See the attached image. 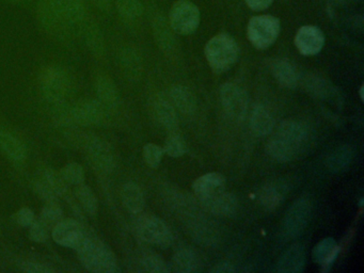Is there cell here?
<instances>
[{
	"label": "cell",
	"mask_w": 364,
	"mask_h": 273,
	"mask_svg": "<svg viewBox=\"0 0 364 273\" xmlns=\"http://www.w3.org/2000/svg\"><path fill=\"white\" fill-rule=\"evenodd\" d=\"M312 134L306 124L287 120L279 125L266 146L268 154L275 160L287 163L294 160L309 150Z\"/></svg>",
	"instance_id": "obj_1"
},
{
	"label": "cell",
	"mask_w": 364,
	"mask_h": 273,
	"mask_svg": "<svg viewBox=\"0 0 364 273\" xmlns=\"http://www.w3.org/2000/svg\"><path fill=\"white\" fill-rule=\"evenodd\" d=\"M76 252L82 266L91 272L113 273L118 270L117 258L113 252L89 234Z\"/></svg>",
	"instance_id": "obj_2"
},
{
	"label": "cell",
	"mask_w": 364,
	"mask_h": 273,
	"mask_svg": "<svg viewBox=\"0 0 364 273\" xmlns=\"http://www.w3.org/2000/svg\"><path fill=\"white\" fill-rule=\"evenodd\" d=\"M239 56V44L227 33H219L206 43V60L208 65L216 73L229 71L237 63Z\"/></svg>",
	"instance_id": "obj_3"
},
{
	"label": "cell",
	"mask_w": 364,
	"mask_h": 273,
	"mask_svg": "<svg viewBox=\"0 0 364 273\" xmlns=\"http://www.w3.org/2000/svg\"><path fill=\"white\" fill-rule=\"evenodd\" d=\"M280 30L278 18L272 15H258L248 23L247 37L254 47L266 49L276 42Z\"/></svg>",
	"instance_id": "obj_4"
},
{
	"label": "cell",
	"mask_w": 364,
	"mask_h": 273,
	"mask_svg": "<svg viewBox=\"0 0 364 273\" xmlns=\"http://www.w3.org/2000/svg\"><path fill=\"white\" fill-rule=\"evenodd\" d=\"M171 28L182 36L192 34L200 25L199 8L189 0H179L171 8L169 15Z\"/></svg>",
	"instance_id": "obj_5"
},
{
	"label": "cell",
	"mask_w": 364,
	"mask_h": 273,
	"mask_svg": "<svg viewBox=\"0 0 364 273\" xmlns=\"http://www.w3.org/2000/svg\"><path fill=\"white\" fill-rule=\"evenodd\" d=\"M136 231L142 241L161 248L172 245V231L161 219L157 217H142L136 222Z\"/></svg>",
	"instance_id": "obj_6"
},
{
	"label": "cell",
	"mask_w": 364,
	"mask_h": 273,
	"mask_svg": "<svg viewBox=\"0 0 364 273\" xmlns=\"http://www.w3.org/2000/svg\"><path fill=\"white\" fill-rule=\"evenodd\" d=\"M40 84L47 99L59 101L65 97L69 91V75L61 66H49L41 74Z\"/></svg>",
	"instance_id": "obj_7"
},
{
	"label": "cell",
	"mask_w": 364,
	"mask_h": 273,
	"mask_svg": "<svg viewBox=\"0 0 364 273\" xmlns=\"http://www.w3.org/2000/svg\"><path fill=\"white\" fill-rule=\"evenodd\" d=\"M221 105L230 118L241 121L246 117L248 110V96L245 91L233 84L225 82L219 90Z\"/></svg>",
	"instance_id": "obj_8"
},
{
	"label": "cell",
	"mask_w": 364,
	"mask_h": 273,
	"mask_svg": "<svg viewBox=\"0 0 364 273\" xmlns=\"http://www.w3.org/2000/svg\"><path fill=\"white\" fill-rule=\"evenodd\" d=\"M51 236L54 241L58 245L76 251L84 243L88 236V231L77 221L63 219L61 222L53 227Z\"/></svg>",
	"instance_id": "obj_9"
},
{
	"label": "cell",
	"mask_w": 364,
	"mask_h": 273,
	"mask_svg": "<svg viewBox=\"0 0 364 273\" xmlns=\"http://www.w3.org/2000/svg\"><path fill=\"white\" fill-rule=\"evenodd\" d=\"M311 203L301 198L291 205L283 220V231L287 237H297L307 227L311 218Z\"/></svg>",
	"instance_id": "obj_10"
},
{
	"label": "cell",
	"mask_w": 364,
	"mask_h": 273,
	"mask_svg": "<svg viewBox=\"0 0 364 273\" xmlns=\"http://www.w3.org/2000/svg\"><path fill=\"white\" fill-rule=\"evenodd\" d=\"M324 44V32L318 27L307 25L298 29L296 33L295 46L301 55H318Z\"/></svg>",
	"instance_id": "obj_11"
},
{
	"label": "cell",
	"mask_w": 364,
	"mask_h": 273,
	"mask_svg": "<svg viewBox=\"0 0 364 273\" xmlns=\"http://www.w3.org/2000/svg\"><path fill=\"white\" fill-rule=\"evenodd\" d=\"M192 188L199 201L203 203L225 191V179L219 173H208L199 177Z\"/></svg>",
	"instance_id": "obj_12"
},
{
	"label": "cell",
	"mask_w": 364,
	"mask_h": 273,
	"mask_svg": "<svg viewBox=\"0 0 364 273\" xmlns=\"http://www.w3.org/2000/svg\"><path fill=\"white\" fill-rule=\"evenodd\" d=\"M74 121L82 126L97 125L104 118V106L99 101H80L72 111Z\"/></svg>",
	"instance_id": "obj_13"
},
{
	"label": "cell",
	"mask_w": 364,
	"mask_h": 273,
	"mask_svg": "<svg viewBox=\"0 0 364 273\" xmlns=\"http://www.w3.org/2000/svg\"><path fill=\"white\" fill-rule=\"evenodd\" d=\"M88 153L91 163L101 172H111L115 163L113 151L108 144L99 138L91 140L88 144Z\"/></svg>",
	"instance_id": "obj_14"
},
{
	"label": "cell",
	"mask_w": 364,
	"mask_h": 273,
	"mask_svg": "<svg viewBox=\"0 0 364 273\" xmlns=\"http://www.w3.org/2000/svg\"><path fill=\"white\" fill-rule=\"evenodd\" d=\"M204 208L220 217H232L237 214L239 210V201L234 194L229 193V192H221L218 196L210 198L202 203Z\"/></svg>",
	"instance_id": "obj_15"
},
{
	"label": "cell",
	"mask_w": 364,
	"mask_h": 273,
	"mask_svg": "<svg viewBox=\"0 0 364 273\" xmlns=\"http://www.w3.org/2000/svg\"><path fill=\"white\" fill-rule=\"evenodd\" d=\"M272 73L276 82L283 88H296L299 82L295 65L287 59H277L272 62Z\"/></svg>",
	"instance_id": "obj_16"
},
{
	"label": "cell",
	"mask_w": 364,
	"mask_h": 273,
	"mask_svg": "<svg viewBox=\"0 0 364 273\" xmlns=\"http://www.w3.org/2000/svg\"><path fill=\"white\" fill-rule=\"evenodd\" d=\"M305 250L301 246L294 245L284 252L278 262V271L283 273H296L305 266Z\"/></svg>",
	"instance_id": "obj_17"
},
{
	"label": "cell",
	"mask_w": 364,
	"mask_h": 273,
	"mask_svg": "<svg viewBox=\"0 0 364 273\" xmlns=\"http://www.w3.org/2000/svg\"><path fill=\"white\" fill-rule=\"evenodd\" d=\"M121 200L124 208L130 214H140L146 205L144 192L135 183L124 184L121 190Z\"/></svg>",
	"instance_id": "obj_18"
},
{
	"label": "cell",
	"mask_w": 364,
	"mask_h": 273,
	"mask_svg": "<svg viewBox=\"0 0 364 273\" xmlns=\"http://www.w3.org/2000/svg\"><path fill=\"white\" fill-rule=\"evenodd\" d=\"M0 151L15 163H22L26 159L27 152L24 144L6 130H0Z\"/></svg>",
	"instance_id": "obj_19"
},
{
	"label": "cell",
	"mask_w": 364,
	"mask_h": 273,
	"mask_svg": "<svg viewBox=\"0 0 364 273\" xmlns=\"http://www.w3.org/2000/svg\"><path fill=\"white\" fill-rule=\"evenodd\" d=\"M250 125L258 136H268L275 128V119L272 113L263 105H256L251 113Z\"/></svg>",
	"instance_id": "obj_20"
},
{
	"label": "cell",
	"mask_w": 364,
	"mask_h": 273,
	"mask_svg": "<svg viewBox=\"0 0 364 273\" xmlns=\"http://www.w3.org/2000/svg\"><path fill=\"white\" fill-rule=\"evenodd\" d=\"M287 193V186L283 183H270L261 189L260 202L268 210H276L283 202Z\"/></svg>",
	"instance_id": "obj_21"
},
{
	"label": "cell",
	"mask_w": 364,
	"mask_h": 273,
	"mask_svg": "<svg viewBox=\"0 0 364 273\" xmlns=\"http://www.w3.org/2000/svg\"><path fill=\"white\" fill-rule=\"evenodd\" d=\"M202 262L199 256L189 249H182L173 256L171 271L177 272H196L201 269Z\"/></svg>",
	"instance_id": "obj_22"
},
{
	"label": "cell",
	"mask_w": 364,
	"mask_h": 273,
	"mask_svg": "<svg viewBox=\"0 0 364 273\" xmlns=\"http://www.w3.org/2000/svg\"><path fill=\"white\" fill-rule=\"evenodd\" d=\"M171 101L175 106L184 115H192L196 111V101L194 93L183 86L171 89Z\"/></svg>",
	"instance_id": "obj_23"
},
{
	"label": "cell",
	"mask_w": 364,
	"mask_h": 273,
	"mask_svg": "<svg viewBox=\"0 0 364 273\" xmlns=\"http://www.w3.org/2000/svg\"><path fill=\"white\" fill-rule=\"evenodd\" d=\"M338 253L339 247L334 238H326L314 248L313 258L318 264L328 266L334 262Z\"/></svg>",
	"instance_id": "obj_24"
},
{
	"label": "cell",
	"mask_w": 364,
	"mask_h": 273,
	"mask_svg": "<svg viewBox=\"0 0 364 273\" xmlns=\"http://www.w3.org/2000/svg\"><path fill=\"white\" fill-rule=\"evenodd\" d=\"M76 198H77L80 208L88 216H96L97 212H99V201H97L94 191L89 186L84 185V184L76 186Z\"/></svg>",
	"instance_id": "obj_25"
},
{
	"label": "cell",
	"mask_w": 364,
	"mask_h": 273,
	"mask_svg": "<svg viewBox=\"0 0 364 273\" xmlns=\"http://www.w3.org/2000/svg\"><path fill=\"white\" fill-rule=\"evenodd\" d=\"M96 92L99 101L103 106L111 107L117 104L118 92L115 84L107 77H101L96 82Z\"/></svg>",
	"instance_id": "obj_26"
},
{
	"label": "cell",
	"mask_w": 364,
	"mask_h": 273,
	"mask_svg": "<svg viewBox=\"0 0 364 273\" xmlns=\"http://www.w3.org/2000/svg\"><path fill=\"white\" fill-rule=\"evenodd\" d=\"M154 113L159 123L165 128L172 129L177 125V113H175V107L169 101H163V99L156 101Z\"/></svg>",
	"instance_id": "obj_27"
},
{
	"label": "cell",
	"mask_w": 364,
	"mask_h": 273,
	"mask_svg": "<svg viewBox=\"0 0 364 273\" xmlns=\"http://www.w3.org/2000/svg\"><path fill=\"white\" fill-rule=\"evenodd\" d=\"M38 15L41 24L47 29V30L56 31L61 28L60 25L63 24L65 20L58 15L51 6L47 4L46 0H40L38 5Z\"/></svg>",
	"instance_id": "obj_28"
},
{
	"label": "cell",
	"mask_w": 364,
	"mask_h": 273,
	"mask_svg": "<svg viewBox=\"0 0 364 273\" xmlns=\"http://www.w3.org/2000/svg\"><path fill=\"white\" fill-rule=\"evenodd\" d=\"M64 219L63 210L57 203H46L41 210L39 220L44 223L49 229H53L55 225L61 222Z\"/></svg>",
	"instance_id": "obj_29"
},
{
	"label": "cell",
	"mask_w": 364,
	"mask_h": 273,
	"mask_svg": "<svg viewBox=\"0 0 364 273\" xmlns=\"http://www.w3.org/2000/svg\"><path fill=\"white\" fill-rule=\"evenodd\" d=\"M351 161V152L349 146H341L329 155L327 165H328L329 169L332 170L334 172H339L341 170L345 169Z\"/></svg>",
	"instance_id": "obj_30"
},
{
	"label": "cell",
	"mask_w": 364,
	"mask_h": 273,
	"mask_svg": "<svg viewBox=\"0 0 364 273\" xmlns=\"http://www.w3.org/2000/svg\"><path fill=\"white\" fill-rule=\"evenodd\" d=\"M63 18L65 22L75 24L82 22L86 18L84 0H65Z\"/></svg>",
	"instance_id": "obj_31"
},
{
	"label": "cell",
	"mask_w": 364,
	"mask_h": 273,
	"mask_svg": "<svg viewBox=\"0 0 364 273\" xmlns=\"http://www.w3.org/2000/svg\"><path fill=\"white\" fill-rule=\"evenodd\" d=\"M139 270L146 272L165 273L170 272L171 267L168 262L158 255H146L140 260Z\"/></svg>",
	"instance_id": "obj_32"
},
{
	"label": "cell",
	"mask_w": 364,
	"mask_h": 273,
	"mask_svg": "<svg viewBox=\"0 0 364 273\" xmlns=\"http://www.w3.org/2000/svg\"><path fill=\"white\" fill-rule=\"evenodd\" d=\"M118 12L126 20H135L144 13V6L139 0H117Z\"/></svg>",
	"instance_id": "obj_33"
},
{
	"label": "cell",
	"mask_w": 364,
	"mask_h": 273,
	"mask_svg": "<svg viewBox=\"0 0 364 273\" xmlns=\"http://www.w3.org/2000/svg\"><path fill=\"white\" fill-rule=\"evenodd\" d=\"M62 179L65 181L68 185L78 186L84 184V172L80 163H66L61 171H60Z\"/></svg>",
	"instance_id": "obj_34"
},
{
	"label": "cell",
	"mask_w": 364,
	"mask_h": 273,
	"mask_svg": "<svg viewBox=\"0 0 364 273\" xmlns=\"http://www.w3.org/2000/svg\"><path fill=\"white\" fill-rule=\"evenodd\" d=\"M42 179L47 184V186L55 192L58 198L65 196L66 192H68V184L62 179L61 174L56 172L54 170H45V172L43 173Z\"/></svg>",
	"instance_id": "obj_35"
},
{
	"label": "cell",
	"mask_w": 364,
	"mask_h": 273,
	"mask_svg": "<svg viewBox=\"0 0 364 273\" xmlns=\"http://www.w3.org/2000/svg\"><path fill=\"white\" fill-rule=\"evenodd\" d=\"M303 87L307 92L314 97H325L329 93V84H327L326 80L318 76H308Z\"/></svg>",
	"instance_id": "obj_36"
},
{
	"label": "cell",
	"mask_w": 364,
	"mask_h": 273,
	"mask_svg": "<svg viewBox=\"0 0 364 273\" xmlns=\"http://www.w3.org/2000/svg\"><path fill=\"white\" fill-rule=\"evenodd\" d=\"M86 39L87 43H88L89 47L91 51L95 53V55H99L102 53L103 49V40L99 29L97 28L95 24H89L88 27H86Z\"/></svg>",
	"instance_id": "obj_37"
},
{
	"label": "cell",
	"mask_w": 364,
	"mask_h": 273,
	"mask_svg": "<svg viewBox=\"0 0 364 273\" xmlns=\"http://www.w3.org/2000/svg\"><path fill=\"white\" fill-rule=\"evenodd\" d=\"M187 148L184 140L177 136H169L168 139L165 140V146H163V153L168 154L170 157H182L185 154Z\"/></svg>",
	"instance_id": "obj_38"
},
{
	"label": "cell",
	"mask_w": 364,
	"mask_h": 273,
	"mask_svg": "<svg viewBox=\"0 0 364 273\" xmlns=\"http://www.w3.org/2000/svg\"><path fill=\"white\" fill-rule=\"evenodd\" d=\"M165 153L163 148L154 144H149L144 148V158L146 165L151 167H157L161 165Z\"/></svg>",
	"instance_id": "obj_39"
},
{
	"label": "cell",
	"mask_w": 364,
	"mask_h": 273,
	"mask_svg": "<svg viewBox=\"0 0 364 273\" xmlns=\"http://www.w3.org/2000/svg\"><path fill=\"white\" fill-rule=\"evenodd\" d=\"M28 229L29 237L34 243H42L49 239V229L39 219L33 221L32 224Z\"/></svg>",
	"instance_id": "obj_40"
},
{
	"label": "cell",
	"mask_w": 364,
	"mask_h": 273,
	"mask_svg": "<svg viewBox=\"0 0 364 273\" xmlns=\"http://www.w3.org/2000/svg\"><path fill=\"white\" fill-rule=\"evenodd\" d=\"M36 192L45 203H57L58 196L42 179L37 182Z\"/></svg>",
	"instance_id": "obj_41"
},
{
	"label": "cell",
	"mask_w": 364,
	"mask_h": 273,
	"mask_svg": "<svg viewBox=\"0 0 364 273\" xmlns=\"http://www.w3.org/2000/svg\"><path fill=\"white\" fill-rule=\"evenodd\" d=\"M36 220L34 212L28 208H23L15 214V221L23 227H29Z\"/></svg>",
	"instance_id": "obj_42"
},
{
	"label": "cell",
	"mask_w": 364,
	"mask_h": 273,
	"mask_svg": "<svg viewBox=\"0 0 364 273\" xmlns=\"http://www.w3.org/2000/svg\"><path fill=\"white\" fill-rule=\"evenodd\" d=\"M20 269L25 272L30 273H51L54 269L47 265L40 264V262H24L20 264Z\"/></svg>",
	"instance_id": "obj_43"
},
{
	"label": "cell",
	"mask_w": 364,
	"mask_h": 273,
	"mask_svg": "<svg viewBox=\"0 0 364 273\" xmlns=\"http://www.w3.org/2000/svg\"><path fill=\"white\" fill-rule=\"evenodd\" d=\"M245 3L253 11H263L270 7L274 0H245Z\"/></svg>",
	"instance_id": "obj_44"
},
{
	"label": "cell",
	"mask_w": 364,
	"mask_h": 273,
	"mask_svg": "<svg viewBox=\"0 0 364 273\" xmlns=\"http://www.w3.org/2000/svg\"><path fill=\"white\" fill-rule=\"evenodd\" d=\"M90 1L97 9L102 10V11L111 9V3H113V0H90Z\"/></svg>",
	"instance_id": "obj_45"
},
{
	"label": "cell",
	"mask_w": 364,
	"mask_h": 273,
	"mask_svg": "<svg viewBox=\"0 0 364 273\" xmlns=\"http://www.w3.org/2000/svg\"><path fill=\"white\" fill-rule=\"evenodd\" d=\"M212 272H234V271H237V269L234 268V267L232 266V265L230 264H221L218 265V266L214 267V268L212 269Z\"/></svg>",
	"instance_id": "obj_46"
},
{
	"label": "cell",
	"mask_w": 364,
	"mask_h": 273,
	"mask_svg": "<svg viewBox=\"0 0 364 273\" xmlns=\"http://www.w3.org/2000/svg\"><path fill=\"white\" fill-rule=\"evenodd\" d=\"M334 3L342 5V4H346L349 0H334Z\"/></svg>",
	"instance_id": "obj_47"
},
{
	"label": "cell",
	"mask_w": 364,
	"mask_h": 273,
	"mask_svg": "<svg viewBox=\"0 0 364 273\" xmlns=\"http://www.w3.org/2000/svg\"><path fill=\"white\" fill-rule=\"evenodd\" d=\"M363 86L361 87V89H360V96H361V101H363L364 96H363Z\"/></svg>",
	"instance_id": "obj_48"
},
{
	"label": "cell",
	"mask_w": 364,
	"mask_h": 273,
	"mask_svg": "<svg viewBox=\"0 0 364 273\" xmlns=\"http://www.w3.org/2000/svg\"><path fill=\"white\" fill-rule=\"evenodd\" d=\"M10 3H20V0H8Z\"/></svg>",
	"instance_id": "obj_49"
}]
</instances>
